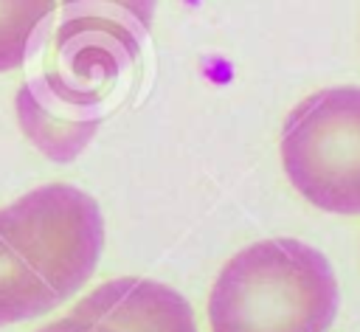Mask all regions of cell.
Returning <instances> with one entry per match:
<instances>
[{"mask_svg":"<svg viewBox=\"0 0 360 332\" xmlns=\"http://www.w3.org/2000/svg\"><path fill=\"white\" fill-rule=\"evenodd\" d=\"M104 250L98 203L68 183L0 208V326L39 318L79 293Z\"/></svg>","mask_w":360,"mask_h":332,"instance_id":"1","label":"cell"},{"mask_svg":"<svg viewBox=\"0 0 360 332\" xmlns=\"http://www.w3.org/2000/svg\"><path fill=\"white\" fill-rule=\"evenodd\" d=\"M14 107L25 138L51 160H73L93 138L96 118H87L79 98L68 96V87H62L56 79L25 82L14 98Z\"/></svg>","mask_w":360,"mask_h":332,"instance_id":"5","label":"cell"},{"mask_svg":"<svg viewBox=\"0 0 360 332\" xmlns=\"http://www.w3.org/2000/svg\"><path fill=\"white\" fill-rule=\"evenodd\" d=\"M70 312L98 332H197L194 312L174 287L135 276L98 284Z\"/></svg>","mask_w":360,"mask_h":332,"instance_id":"4","label":"cell"},{"mask_svg":"<svg viewBox=\"0 0 360 332\" xmlns=\"http://www.w3.org/2000/svg\"><path fill=\"white\" fill-rule=\"evenodd\" d=\"M70 23H101L104 31L127 34L124 23H135L141 31L149 28L158 0H62Z\"/></svg>","mask_w":360,"mask_h":332,"instance_id":"7","label":"cell"},{"mask_svg":"<svg viewBox=\"0 0 360 332\" xmlns=\"http://www.w3.org/2000/svg\"><path fill=\"white\" fill-rule=\"evenodd\" d=\"M281 163L315 208L360 214V87H323L298 101L281 129Z\"/></svg>","mask_w":360,"mask_h":332,"instance_id":"3","label":"cell"},{"mask_svg":"<svg viewBox=\"0 0 360 332\" xmlns=\"http://www.w3.org/2000/svg\"><path fill=\"white\" fill-rule=\"evenodd\" d=\"M53 11L56 0H0V73L25 65Z\"/></svg>","mask_w":360,"mask_h":332,"instance_id":"6","label":"cell"},{"mask_svg":"<svg viewBox=\"0 0 360 332\" xmlns=\"http://www.w3.org/2000/svg\"><path fill=\"white\" fill-rule=\"evenodd\" d=\"M37 332H98L93 324H87L84 318H79V315H73V312H68L65 318H56V321H51V324H45L42 329H37Z\"/></svg>","mask_w":360,"mask_h":332,"instance_id":"8","label":"cell"},{"mask_svg":"<svg viewBox=\"0 0 360 332\" xmlns=\"http://www.w3.org/2000/svg\"><path fill=\"white\" fill-rule=\"evenodd\" d=\"M340 290L329 259L290 236L233 253L208 295L211 332H326Z\"/></svg>","mask_w":360,"mask_h":332,"instance_id":"2","label":"cell"}]
</instances>
